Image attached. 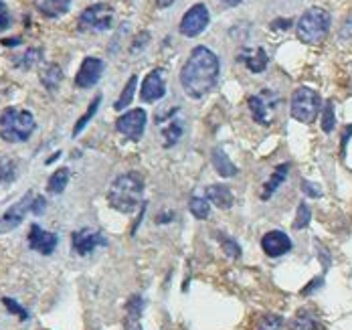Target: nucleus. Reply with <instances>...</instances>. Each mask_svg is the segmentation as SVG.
I'll list each match as a JSON object with an SVG mask.
<instances>
[{
	"label": "nucleus",
	"mask_w": 352,
	"mask_h": 330,
	"mask_svg": "<svg viewBox=\"0 0 352 330\" xmlns=\"http://www.w3.org/2000/svg\"><path fill=\"white\" fill-rule=\"evenodd\" d=\"M219 57L207 47H195L180 72V85L186 96L199 100L207 96L219 79Z\"/></svg>",
	"instance_id": "1"
},
{
	"label": "nucleus",
	"mask_w": 352,
	"mask_h": 330,
	"mask_svg": "<svg viewBox=\"0 0 352 330\" xmlns=\"http://www.w3.org/2000/svg\"><path fill=\"white\" fill-rule=\"evenodd\" d=\"M144 195V179L138 173L120 175L107 188V203L120 213H134Z\"/></svg>",
	"instance_id": "2"
},
{
	"label": "nucleus",
	"mask_w": 352,
	"mask_h": 330,
	"mask_svg": "<svg viewBox=\"0 0 352 330\" xmlns=\"http://www.w3.org/2000/svg\"><path fill=\"white\" fill-rule=\"evenodd\" d=\"M35 128V116L29 110L6 108L0 113V136L4 142H10V144L27 142L33 136Z\"/></svg>",
	"instance_id": "3"
},
{
	"label": "nucleus",
	"mask_w": 352,
	"mask_h": 330,
	"mask_svg": "<svg viewBox=\"0 0 352 330\" xmlns=\"http://www.w3.org/2000/svg\"><path fill=\"white\" fill-rule=\"evenodd\" d=\"M330 23H332L330 14L324 8L312 6L298 21V37H300V41L308 43V45H318L328 35Z\"/></svg>",
	"instance_id": "4"
},
{
	"label": "nucleus",
	"mask_w": 352,
	"mask_h": 330,
	"mask_svg": "<svg viewBox=\"0 0 352 330\" xmlns=\"http://www.w3.org/2000/svg\"><path fill=\"white\" fill-rule=\"evenodd\" d=\"M292 118L302 124H312L320 111V96L310 87H298L292 96Z\"/></svg>",
	"instance_id": "5"
},
{
	"label": "nucleus",
	"mask_w": 352,
	"mask_h": 330,
	"mask_svg": "<svg viewBox=\"0 0 352 330\" xmlns=\"http://www.w3.org/2000/svg\"><path fill=\"white\" fill-rule=\"evenodd\" d=\"M111 25H113V8L109 4H104V2L87 6L79 16V29L81 31L104 33L107 29H111Z\"/></svg>",
	"instance_id": "6"
},
{
	"label": "nucleus",
	"mask_w": 352,
	"mask_h": 330,
	"mask_svg": "<svg viewBox=\"0 0 352 330\" xmlns=\"http://www.w3.org/2000/svg\"><path fill=\"white\" fill-rule=\"evenodd\" d=\"M107 237L104 233L96 231V229H89V227H83L79 231H75L71 235V248L77 256L85 257L89 254H94L98 248H106Z\"/></svg>",
	"instance_id": "7"
},
{
	"label": "nucleus",
	"mask_w": 352,
	"mask_h": 330,
	"mask_svg": "<svg viewBox=\"0 0 352 330\" xmlns=\"http://www.w3.org/2000/svg\"><path fill=\"white\" fill-rule=\"evenodd\" d=\"M278 108V96L270 89L253 96L249 100V110H251V116L257 124L261 126H270L272 120H274V111Z\"/></svg>",
	"instance_id": "8"
},
{
	"label": "nucleus",
	"mask_w": 352,
	"mask_h": 330,
	"mask_svg": "<svg viewBox=\"0 0 352 330\" xmlns=\"http://www.w3.org/2000/svg\"><path fill=\"white\" fill-rule=\"evenodd\" d=\"M33 199H35L33 192H27L14 205H10V209H6L2 213V217H0V233H10V231H14L25 221V215L31 211Z\"/></svg>",
	"instance_id": "9"
},
{
	"label": "nucleus",
	"mask_w": 352,
	"mask_h": 330,
	"mask_svg": "<svg viewBox=\"0 0 352 330\" xmlns=\"http://www.w3.org/2000/svg\"><path fill=\"white\" fill-rule=\"evenodd\" d=\"M116 130L126 136L128 140H140L144 136V130H146V111L144 110H130L126 111L124 116H120L116 120Z\"/></svg>",
	"instance_id": "10"
},
{
	"label": "nucleus",
	"mask_w": 352,
	"mask_h": 330,
	"mask_svg": "<svg viewBox=\"0 0 352 330\" xmlns=\"http://www.w3.org/2000/svg\"><path fill=\"white\" fill-rule=\"evenodd\" d=\"M209 27V8L205 4H195L188 12H184L180 21V33L184 37H197Z\"/></svg>",
	"instance_id": "11"
},
{
	"label": "nucleus",
	"mask_w": 352,
	"mask_h": 330,
	"mask_svg": "<svg viewBox=\"0 0 352 330\" xmlns=\"http://www.w3.org/2000/svg\"><path fill=\"white\" fill-rule=\"evenodd\" d=\"M104 69H106V65H104L102 59H98V57H85L83 63H81V67H79V72L75 75V85L79 89L94 87L102 79Z\"/></svg>",
	"instance_id": "12"
},
{
	"label": "nucleus",
	"mask_w": 352,
	"mask_h": 330,
	"mask_svg": "<svg viewBox=\"0 0 352 330\" xmlns=\"http://www.w3.org/2000/svg\"><path fill=\"white\" fill-rule=\"evenodd\" d=\"M166 94V79H164V69H152L144 77L140 87L142 102H158Z\"/></svg>",
	"instance_id": "13"
},
{
	"label": "nucleus",
	"mask_w": 352,
	"mask_h": 330,
	"mask_svg": "<svg viewBox=\"0 0 352 330\" xmlns=\"http://www.w3.org/2000/svg\"><path fill=\"white\" fill-rule=\"evenodd\" d=\"M57 243H59V237H57L55 233L43 229V227L36 225V223L31 225V231H29V248H31L33 252L41 254V256H51V254L55 252Z\"/></svg>",
	"instance_id": "14"
},
{
	"label": "nucleus",
	"mask_w": 352,
	"mask_h": 330,
	"mask_svg": "<svg viewBox=\"0 0 352 330\" xmlns=\"http://www.w3.org/2000/svg\"><path fill=\"white\" fill-rule=\"evenodd\" d=\"M261 250L267 257H282L289 254L292 250V239L287 237V233H283L280 229L267 231L261 237Z\"/></svg>",
	"instance_id": "15"
},
{
	"label": "nucleus",
	"mask_w": 352,
	"mask_h": 330,
	"mask_svg": "<svg viewBox=\"0 0 352 330\" xmlns=\"http://www.w3.org/2000/svg\"><path fill=\"white\" fill-rule=\"evenodd\" d=\"M33 4L45 19H59L69 10L71 0H33Z\"/></svg>",
	"instance_id": "16"
},
{
	"label": "nucleus",
	"mask_w": 352,
	"mask_h": 330,
	"mask_svg": "<svg viewBox=\"0 0 352 330\" xmlns=\"http://www.w3.org/2000/svg\"><path fill=\"white\" fill-rule=\"evenodd\" d=\"M239 59L245 63V67L251 72V74H261V72H265V67H267V53L261 49V47H257V49H245L241 55H239Z\"/></svg>",
	"instance_id": "17"
},
{
	"label": "nucleus",
	"mask_w": 352,
	"mask_h": 330,
	"mask_svg": "<svg viewBox=\"0 0 352 330\" xmlns=\"http://www.w3.org/2000/svg\"><path fill=\"white\" fill-rule=\"evenodd\" d=\"M207 199L219 209H231L233 207V192L225 184H211L207 188Z\"/></svg>",
	"instance_id": "18"
},
{
	"label": "nucleus",
	"mask_w": 352,
	"mask_h": 330,
	"mask_svg": "<svg viewBox=\"0 0 352 330\" xmlns=\"http://www.w3.org/2000/svg\"><path fill=\"white\" fill-rule=\"evenodd\" d=\"M212 166H214V170H217L221 177H225V179H231V177L237 175V166L229 160V156H227L221 148H214V150H212Z\"/></svg>",
	"instance_id": "19"
},
{
	"label": "nucleus",
	"mask_w": 352,
	"mask_h": 330,
	"mask_svg": "<svg viewBox=\"0 0 352 330\" xmlns=\"http://www.w3.org/2000/svg\"><path fill=\"white\" fill-rule=\"evenodd\" d=\"M140 296H132L126 304V330H140V314H142Z\"/></svg>",
	"instance_id": "20"
},
{
	"label": "nucleus",
	"mask_w": 352,
	"mask_h": 330,
	"mask_svg": "<svg viewBox=\"0 0 352 330\" xmlns=\"http://www.w3.org/2000/svg\"><path fill=\"white\" fill-rule=\"evenodd\" d=\"M287 170H289V164H280V166L272 173L270 181L263 184V190H261V199H263V201H267L270 197H274V192L280 188V184L287 179Z\"/></svg>",
	"instance_id": "21"
},
{
	"label": "nucleus",
	"mask_w": 352,
	"mask_h": 330,
	"mask_svg": "<svg viewBox=\"0 0 352 330\" xmlns=\"http://www.w3.org/2000/svg\"><path fill=\"white\" fill-rule=\"evenodd\" d=\"M69 177H71L69 168H57V170L51 175L49 183H47V190H49L51 195H59V192H63V190L67 188Z\"/></svg>",
	"instance_id": "22"
},
{
	"label": "nucleus",
	"mask_w": 352,
	"mask_h": 330,
	"mask_svg": "<svg viewBox=\"0 0 352 330\" xmlns=\"http://www.w3.org/2000/svg\"><path fill=\"white\" fill-rule=\"evenodd\" d=\"M136 85H138V77H136V75H132V77H130V81L126 83V87H124L122 96H120V98H118V102L113 104V108H116V110H124V108H128V106L132 104L134 94H136Z\"/></svg>",
	"instance_id": "23"
},
{
	"label": "nucleus",
	"mask_w": 352,
	"mask_h": 330,
	"mask_svg": "<svg viewBox=\"0 0 352 330\" xmlns=\"http://www.w3.org/2000/svg\"><path fill=\"white\" fill-rule=\"evenodd\" d=\"M61 79H63V74H61V67H57V65H49V67L41 74V81H43V85H45L49 91H55V89L59 87Z\"/></svg>",
	"instance_id": "24"
},
{
	"label": "nucleus",
	"mask_w": 352,
	"mask_h": 330,
	"mask_svg": "<svg viewBox=\"0 0 352 330\" xmlns=\"http://www.w3.org/2000/svg\"><path fill=\"white\" fill-rule=\"evenodd\" d=\"M188 209H190L192 217H197V219H207L211 213V205H209L207 197H192L188 203Z\"/></svg>",
	"instance_id": "25"
},
{
	"label": "nucleus",
	"mask_w": 352,
	"mask_h": 330,
	"mask_svg": "<svg viewBox=\"0 0 352 330\" xmlns=\"http://www.w3.org/2000/svg\"><path fill=\"white\" fill-rule=\"evenodd\" d=\"M100 104H102V96H96V100L89 104V108H87V111L77 120V124H75V128H73V136H77V134H81L83 132V128L89 124V120L96 116V111H98V108H100Z\"/></svg>",
	"instance_id": "26"
},
{
	"label": "nucleus",
	"mask_w": 352,
	"mask_h": 330,
	"mask_svg": "<svg viewBox=\"0 0 352 330\" xmlns=\"http://www.w3.org/2000/svg\"><path fill=\"white\" fill-rule=\"evenodd\" d=\"M182 132H184V126H182V122L180 120H173L170 124H168V128H164V146H173L176 144L178 140H180V136H182Z\"/></svg>",
	"instance_id": "27"
},
{
	"label": "nucleus",
	"mask_w": 352,
	"mask_h": 330,
	"mask_svg": "<svg viewBox=\"0 0 352 330\" xmlns=\"http://www.w3.org/2000/svg\"><path fill=\"white\" fill-rule=\"evenodd\" d=\"M282 324V316H278V314H263L261 318H257L255 330H280Z\"/></svg>",
	"instance_id": "28"
},
{
	"label": "nucleus",
	"mask_w": 352,
	"mask_h": 330,
	"mask_svg": "<svg viewBox=\"0 0 352 330\" xmlns=\"http://www.w3.org/2000/svg\"><path fill=\"white\" fill-rule=\"evenodd\" d=\"M289 329L292 330H320L318 327V322L310 316V314H298L294 320H292V324H289Z\"/></svg>",
	"instance_id": "29"
},
{
	"label": "nucleus",
	"mask_w": 352,
	"mask_h": 330,
	"mask_svg": "<svg viewBox=\"0 0 352 330\" xmlns=\"http://www.w3.org/2000/svg\"><path fill=\"white\" fill-rule=\"evenodd\" d=\"M219 241H221V245H223L225 254H227L229 257L241 256V248H239V245H237V241H233L231 237H227V235H219Z\"/></svg>",
	"instance_id": "30"
},
{
	"label": "nucleus",
	"mask_w": 352,
	"mask_h": 330,
	"mask_svg": "<svg viewBox=\"0 0 352 330\" xmlns=\"http://www.w3.org/2000/svg\"><path fill=\"white\" fill-rule=\"evenodd\" d=\"M38 59H41V49H29V51L25 53L23 61H19V67L29 69V67H33V65H35Z\"/></svg>",
	"instance_id": "31"
},
{
	"label": "nucleus",
	"mask_w": 352,
	"mask_h": 330,
	"mask_svg": "<svg viewBox=\"0 0 352 330\" xmlns=\"http://www.w3.org/2000/svg\"><path fill=\"white\" fill-rule=\"evenodd\" d=\"M308 223H310V209H308L306 203H302L300 209H298V217H296L294 227L296 229H304V227H308Z\"/></svg>",
	"instance_id": "32"
},
{
	"label": "nucleus",
	"mask_w": 352,
	"mask_h": 330,
	"mask_svg": "<svg viewBox=\"0 0 352 330\" xmlns=\"http://www.w3.org/2000/svg\"><path fill=\"white\" fill-rule=\"evenodd\" d=\"M332 128H334V108H332V104H326L324 116H322V130L332 132Z\"/></svg>",
	"instance_id": "33"
},
{
	"label": "nucleus",
	"mask_w": 352,
	"mask_h": 330,
	"mask_svg": "<svg viewBox=\"0 0 352 330\" xmlns=\"http://www.w3.org/2000/svg\"><path fill=\"white\" fill-rule=\"evenodd\" d=\"M14 179V162L4 158L0 160V181H10Z\"/></svg>",
	"instance_id": "34"
},
{
	"label": "nucleus",
	"mask_w": 352,
	"mask_h": 330,
	"mask_svg": "<svg viewBox=\"0 0 352 330\" xmlns=\"http://www.w3.org/2000/svg\"><path fill=\"white\" fill-rule=\"evenodd\" d=\"M45 207H47V201H45V197H35L33 199V205H31V213H35V215H41L43 211H45Z\"/></svg>",
	"instance_id": "35"
},
{
	"label": "nucleus",
	"mask_w": 352,
	"mask_h": 330,
	"mask_svg": "<svg viewBox=\"0 0 352 330\" xmlns=\"http://www.w3.org/2000/svg\"><path fill=\"white\" fill-rule=\"evenodd\" d=\"M302 186H304V192H306V195H310V197H320V186H316V184L302 183Z\"/></svg>",
	"instance_id": "36"
},
{
	"label": "nucleus",
	"mask_w": 352,
	"mask_h": 330,
	"mask_svg": "<svg viewBox=\"0 0 352 330\" xmlns=\"http://www.w3.org/2000/svg\"><path fill=\"white\" fill-rule=\"evenodd\" d=\"M8 27H10V16H8V12L4 10V12H0V33L6 31Z\"/></svg>",
	"instance_id": "37"
},
{
	"label": "nucleus",
	"mask_w": 352,
	"mask_h": 330,
	"mask_svg": "<svg viewBox=\"0 0 352 330\" xmlns=\"http://www.w3.org/2000/svg\"><path fill=\"white\" fill-rule=\"evenodd\" d=\"M173 2L175 0H156V6L158 8H168V6H173Z\"/></svg>",
	"instance_id": "38"
},
{
	"label": "nucleus",
	"mask_w": 352,
	"mask_h": 330,
	"mask_svg": "<svg viewBox=\"0 0 352 330\" xmlns=\"http://www.w3.org/2000/svg\"><path fill=\"white\" fill-rule=\"evenodd\" d=\"M225 6H237V4H241L243 0H221Z\"/></svg>",
	"instance_id": "39"
},
{
	"label": "nucleus",
	"mask_w": 352,
	"mask_h": 330,
	"mask_svg": "<svg viewBox=\"0 0 352 330\" xmlns=\"http://www.w3.org/2000/svg\"><path fill=\"white\" fill-rule=\"evenodd\" d=\"M0 12H4V2H0Z\"/></svg>",
	"instance_id": "40"
}]
</instances>
